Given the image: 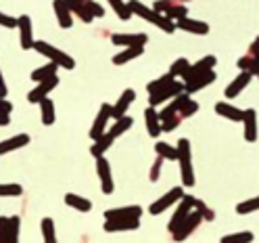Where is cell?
I'll return each instance as SVG.
<instances>
[{"label": "cell", "mask_w": 259, "mask_h": 243, "mask_svg": "<svg viewBox=\"0 0 259 243\" xmlns=\"http://www.w3.org/2000/svg\"><path fill=\"white\" fill-rule=\"evenodd\" d=\"M215 113L222 118H226V120H232V122H242V118H245V111L230 105V103H226V101L215 105Z\"/></svg>", "instance_id": "cell-25"}, {"label": "cell", "mask_w": 259, "mask_h": 243, "mask_svg": "<svg viewBox=\"0 0 259 243\" xmlns=\"http://www.w3.org/2000/svg\"><path fill=\"white\" fill-rule=\"evenodd\" d=\"M84 5L88 7V11L94 15V17H99V19H101V17H105V9H103L99 3H94V0H86Z\"/></svg>", "instance_id": "cell-48"}, {"label": "cell", "mask_w": 259, "mask_h": 243, "mask_svg": "<svg viewBox=\"0 0 259 243\" xmlns=\"http://www.w3.org/2000/svg\"><path fill=\"white\" fill-rule=\"evenodd\" d=\"M259 210V197H251V199H247V201H242V203H238L236 205V214H251V212H257Z\"/></svg>", "instance_id": "cell-43"}, {"label": "cell", "mask_w": 259, "mask_h": 243, "mask_svg": "<svg viewBox=\"0 0 259 243\" xmlns=\"http://www.w3.org/2000/svg\"><path fill=\"white\" fill-rule=\"evenodd\" d=\"M111 42L115 46H147L149 36L147 34H113Z\"/></svg>", "instance_id": "cell-19"}, {"label": "cell", "mask_w": 259, "mask_h": 243, "mask_svg": "<svg viewBox=\"0 0 259 243\" xmlns=\"http://www.w3.org/2000/svg\"><path fill=\"white\" fill-rule=\"evenodd\" d=\"M127 7H130V11H132V15H138L140 19H144V21H149V23L157 25L159 29H163L165 34H174V31H176V23H174L171 19H167L163 13H159L157 9L142 5L140 0H130Z\"/></svg>", "instance_id": "cell-1"}, {"label": "cell", "mask_w": 259, "mask_h": 243, "mask_svg": "<svg viewBox=\"0 0 259 243\" xmlns=\"http://www.w3.org/2000/svg\"><path fill=\"white\" fill-rule=\"evenodd\" d=\"M144 210L140 205H123V207H111L105 212V220L111 218H140Z\"/></svg>", "instance_id": "cell-20"}, {"label": "cell", "mask_w": 259, "mask_h": 243, "mask_svg": "<svg viewBox=\"0 0 259 243\" xmlns=\"http://www.w3.org/2000/svg\"><path fill=\"white\" fill-rule=\"evenodd\" d=\"M155 151H157V155H161L163 159H169V161L178 159V147H171V145H167V143H157Z\"/></svg>", "instance_id": "cell-37"}, {"label": "cell", "mask_w": 259, "mask_h": 243, "mask_svg": "<svg viewBox=\"0 0 259 243\" xmlns=\"http://www.w3.org/2000/svg\"><path fill=\"white\" fill-rule=\"evenodd\" d=\"M34 51H38V53L44 55L46 59H51L53 63H57L59 67H65V70H73V67H75L73 57H69L67 53L59 51L57 46L48 44V42H44V40H36V42H34Z\"/></svg>", "instance_id": "cell-3"}, {"label": "cell", "mask_w": 259, "mask_h": 243, "mask_svg": "<svg viewBox=\"0 0 259 243\" xmlns=\"http://www.w3.org/2000/svg\"><path fill=\"white\" fill-rule=\"evenodd\" d=\"M115 138H117V136L113 134L111 130H105V134H103V136H99V138L94 141V145L90 147V153H92L94 157H101V155H105V153H107V149L111 147L113 141H115Z\"/></svg>", "instance_id": "cell-26"}, {"label": "cell", "mask_w": 259, "mask_h": 243, "mask_svg": "<svg viewBox=\"0 0 259 243\" xmlns=\"http://www.w3.org/2000/svg\"><path fill=\"white\" fill-rule=\"evenodd\" d=\"M134 99H136V92H134L132 88H125V90L121 92V96H119V101H117L115 105H111V118H113V120L123 118L125 113H127V109H130V105L134 103Z\"/></svg>", "instance_id": "cell-17"}, {"label": "cell", "mask_w": 259, "mask_h": 243, "mask_svg": "<svg viewBox=\"0 0 259 243\" xmlns=\"http://www.w3.org/2000/svg\"><path fill=\"white\" fill-rule=\"evenodd\" d=\"M188 67H190V61H188V59H184V57H180V59H176V61L171 63L169 74H171V76H176V78H184V74L188 72Z\"/></svg>", "instance_id": "cell-39"}, {"label": "cell", "mask_w": 259, "mask_h": 243, "mask_svg": "<svg viewBox=\"0 0 259 243\" xmlns=\"http://www.w3.org/2000/svg\"><path fill=\"white\" fill-rule=\"evenodd\" d=\"M140 226V218H111L105 220L103 229L107 233H125V231H136Z\"/></svg>", "instance_id": "cell-13"}, {"label": "cell", "mask_w": 259, "mask_h": 243, "mask_svg": "<svg viewBox=\"0 0 259 243\" xmlns=\"http://www.w3.org/2000/svg\"><path fill=\"white\" fill-rule=\"evenodd\" d=\"M29 145V134H15L7 141H0V155H7L11 151H17L21 147Z\"/></svg>", "instance_id": "cell-23"}, {"label": "cell", "mask_w": 259, "mask_h": 243, "mask_svg": "<svg viewBox=\"0 0 259 243\" xmlns=\"http://www.w3.org/2000/svg\"><path fill=\"white\" fill-rule=\"evenodd\" d=\"M194 210H199L201 216H203V220H207V222H213V220H215V210L209 207L205 201H201V199H197V197H194Z\"/></svg>", "instance_id": "cell-40"}, {"label": "cell", "mask_w": 259, "mask_h": 243, "mask_svg": "<svg viewBox=\"0 0 259 243\" xmlns=\"http://www.w3.org/2000/svg\"><path fill=\"white\" fill-rule=\"evenodd\" d=\"M197 111H199V103H197V101H192V99H188V101H186V105H184V107H182V111H180V116L186 120V118H192Z\"/></svg>", "instance_id": "cell-46"}, {"label": "cell", "mask_w": 259, "mask_h": 243, "mask_svg": "<svg viewBox=\"0 0 259 243\" xmlns=\"http://www.w3.org/2000/svg\"><path fill=\"white\" fill-rule=\"evenodd\" d=\"M242 124H245V141L247 143H255L257 141V111L255 109H247L245 118H242Z\"/></svg>", "instance_id": "cell-24"}, {"label": "cell", "mask_w": 259, "mask_h": 243, "mask_svg": "<svg viewBox=\"0 0 259 243\" xmlns=\"http://www.w3.org/2000/svg\"><path fill=\"white\" fill-rule=\"evenodd\" d=\"M215 63H218V59H215L213 55L203 57L199 63H190V67H188V72L184 74L182 82H184V84H186V82H192V80H197L199 76H203V74H207V72H211V70L215 67Z\"/></svg>", "instance_id": "cell-9"}, {"label": "cell", "mask_w": 259, "mask_h": 243, "mask_svg": "<svg viewBox=\"0 0 259 243\" xmlns=\"http://www.w3.org/2000/svg\"><path fill=\"white\" fill-rule=\"evenodd\" d=\"M11 111H13V103L7 101L5 96H0V113H9L11 116Z\"/></svg>", "instance_id": "cell-50"}, {"label": "cell", "mask_w": 259, "mask_h": 243, "mask_svg": "<svg viewBox=\"0 0 259 243\" xmlns=\"http://www.w3.org/2000/svg\"><path fill=\"white\" fill-rule=\"evenodd\" d=\"M178 161H180V174H182L184 187H192L194 185V170H192V149H190L188 138L178 141Z\"/></svg>", "instance_id": "cell-2"}, {"label": "cell", "mask_w": 259, "mask_h": 243, "mask_svg": "<svg viewBox=\"0 0 259 243\" xmlns=\"http://www.w3.org/2000/svg\"><path fill=\"white\" fill-rule=\"evenodd\" d=\"M176 80V76H171V74H165V76H161V78H157L155 82H149L147 84V90H149V94L151 92H157V90H161L163 86H167V84H171Z\"/></svg>", "instance_id": "cell-42"}, {"label": "cell", "mask_w": 259, "mask_h": 243, "mask_svg": "<svg viewBox=\"0 0 259 243\" xmlns=\"http://www.w3.org/2000/svg\"><path fill=\"white\" fill-rule=\"evenodd\" d=\"M38 105H40V113H42V124L53 126L55 124V103L48 99V96H44Z\"/></svg>", "instance_id": "cell-32"}, {"label": "cell", "mask_w": 259, "mask_h": 243, "mask_svg": "<svg viewBox=\"0 0 259 243\" xmlns=\"http://www.w3.org/2000/svg\"><path fill=\"white\" fill-rule=\"evenodd\" d=\"M144 122H147V130L153 138H157L161 134V120H159V113L155 111V107H147L144 109Z\"/></svg>", "instance_id": "cell-27"}, {"label": "cell", "mask_w": 259, "mask_h": 243, "mask_svg": "<svg viewBox=\"0 0 259 243\" xmlns=\"http://www.w3.org/2000/svg\"><path fill=\"white\" fill-rule=\"evenodd\" d=\"M69 7V11L75 15V17H79V21H84V23H90L94 19V15L88 11V7L84 3H77V0H65Z\"/></svg>", "instance_id": "cell-31"}, {"label": "cell", "mask_w": 259, "mask_h": 243, "mask_svg": "<svg viewBox=\"0 0 259 243\" xmlns=\"http://www.w3.org/2000/svg\"><path fill=\"white\" fill-rule=\"evenodd\" d=\"M96 174L101 178V185H103V193L105 195H113L115 191V183H113V172H111V164L105 155L96 157Z\"/></svg>", "instance_id": "cell-8"}, {"label": "cell", "mask_w": 259, "mask_h": 243, "mask_svg": "<svg viewBox=\"0 0 259 243\" xmlns=\"http://www.w3.org/2000/svg\"><path fill=\"white\" fill-rule=\"evenodd\" d=\"M236 65H238V70H245V72L257 76L259 74V53H247V55H242L238 59Z\"/></svg>", "instance_id": "cell-30"}, {"label": "cell", "mask_w": 259, "mask_h": 243, "mask_svg": "<svg viewBox=\"0 0 259 243\" xmlns=\"http://www.w3.org/2000/svg\"><path fill=\"white\" fill-rule=\"evenodd\" d=\"M57 70H59V65L51 61V63H46V65H42V67H38V70L31 72V80H34V82H42V80L55 76Z\"/></svg>", "instance_id": "cell-33"}, {"label": "cell", "mask_w": 259, "mask_h": 243, "mask_svg": "<svg viewBox=\"0 0 259 243\" xmlns=\"http://www.w3.org/2000/svg\"><path fill=\"white\" fill-rule=\"evenodd\" d=\"M194 210V197L192 195H184L182 199H180V205L176 207V212H174V216H171V220H169V224H167V229L174 233L176 229H178V224H180L190 212Z\"/></svg>", "instance_id": "cell-12"}, {"label": "cell", "mask_w": 259, "mask_h": 243, "mask_svg": "<svg viewBox=\"0 0 259 243\" xmlns=\"http://www.w3.org/2000/svg\"><path fill=\"white\" fill-rule=\"evenodd\" d=\"M255 237H253L251 231H240V233H232V235L222 237V243H249Z\"/></svg>", "instance_id": "cell-38"}, {"label": "cell", "mask_w": 259, "mask_h": 243, "mask_svg": "<svg viewBox=\"0 0 259 243\" xmlns=\"http://www.w3.org/2000/svg\"><path fill=\"white\" fill-rule=\"evenodd\" d=\"M65 203H67L69 207H73V210H77L79 214H86L92 210V201L86 199V197L75 195V193H67V195H65Z\"/></svg>", "instance_id": "cell-29"}, {"label": "cell", "mask_w": 259, "mask_h": 243, "mask_svg": "<svg viewBox=\"0 0 259 243\" xmlns=\"http://www.w3.org/2000/svg\"><path fill=\"white\" fill-rule=\"evenodd\" d=\"M184 197V189L182 187H174V189H169L163 197H159L151 207H149V214H153V216H159V214H163L167 207H171L174 203H178Z\"/></svg>", "instance_id": "cell-7"}, {"label": "cell", "mask_w": 259, "mask_h": 243, "mask_svg": "<svg viewBox=\"0 0 259 243\" xmlns=\"http://www.w3.org/2000/svg\"><path fill=\"white\" fill-rule=\"evenodd\" d=\"M176 29H184V31H188V34H197V36H205V34H209V25H207L205 21L190 19L188 15L176 21Z\"/></svg>", "instance_id": "cell-18"}, {"label": "cell", "mask_w": 259, "mask_h": 243, "mask_svg": "<svg viewBox=\"0 0 259 243\" xmlns=\"http://www.w3.org/2000/svg\"><path fill=\"white\" fill-rule=\"evenodd\" d=\"M153 9H157L159 13H163L167 19H171L174 23L178 19H182L188 15V9L184 3H180V0H157V3L153 5Z\"/></svg>", "instance_id": "cell-5"}, {"label": "cell", "mask_w": 259, "mask_h": 243, "mask_svg": "<svg viewBox=\"0 0 259 243\" xmlns=\"http://www.w3.org/2000/svg\"><path fill=\"white\" fill-rule=\"evenodd\" d=\"M144 53V46H125L119 55L113 57V65H125L132 59H138Z\"/></svg>", "instance_id": "cell-28"}, {"label": "cell", "mask_w": 259, "mask_h": 243, "mask_svg": "<svg viewBox=\"0 0 259 243\" xmlns=\"http://www.w3.org/2000/svg\"><path fill=\"white\" fill-rule=\"evenodd\" d=\"M42 239L46 243H55L57 241V233H55V220L53 218H42Z\"/></svg>", "instance_id": "cell-35"}, {"label": "cell", "mask_w": 259, "mask_h": 243, "mask_svg": "<svg viewBox=\"0 0 259 243\" xmlns=\"http://www.w3.org/2000/svg\"><path fill=\"white\" fill-rule=\"evenodd\" d=\"M182 116L178 113V116H174V118H169V120H165V122H161V132H171V130H176L178 126L182 124Z\"/></svg>", "instance_id": "cell-44"}, {"label": "cell", "mask_w": 259, "mask_h": 243, "mask_svg": "<svg viewBox=\"0 0 259 243\" xmlns=\"http://www.w3.org/2000/svg\"><path fill=\"white\" fill-rule=\"evenodd\" d=\"M11 124V116L9 113H0V126H9Z\"/></svg>", "instance_id": "cell-52"}, {"label": "cell", "mask_w": 259, "mask_h": 243, "mask_svg": "<svg viewBox=\"0 0 259 243\" xmlns=\"http://www.w3.org/2000/svg\"><path fill=\"white\" fill-rule=\"evenodd\" d=\"M190 99V94L184 90V92H180V94H176L171 101H167V105L161 109V111H157L159 113V120L161 122H165V120H169V118H174V116H178V113L182 111V107L186 105V101Z\"/></svg>", "instance_id": "cell-11"}, {"label": "cell", "mask_w": 259, "mask_h": 243, "mask_svg": "<svg viewBox=\"0 0 259 243\" xmlns=\"http://www.w3.org/2000/svg\"><path fill=\"white\" fill-rule=\"evenodd\" d=\"M251 80H253V74H249V72H245V70H240V74L232 80V82L226 86V90H224V94L228 96V99H236V96L245 90L249 84H251Z\"/></svg>", "instance_id": "cell-16"}, {"label": "cell", "mask_w": 259, "mask_h": 243, "mask_svg": "<svg viewBox=\"0 0 259 243\" xmlns=\"http://www.w3.org/2000/svg\"><path fill=\"white\" fill-rule=\"evenodd\" d=\"M163 157L161 155H157L155 157V161H153V168H151V174H149V178H151V183H157L159 181V176H161V168H163Z\"/></svg>", "instance_id": "cell-45"}, {"label": "cell", "mask_w": 259, "mask_h": 243, "mask_svg": "<svg viewBox=\"0 0 259 243\" xmlns=\"http://www.w3.org/2000/svg\"><path fill=\"white\" fill-rule=\"evenodd\" d=\"M57 86H59V78H57V74H55V76H51V78L42 80V82H38V86H36L34 90H29V92H27V101H29V103H40L44 96H48Z\"/></svg>", "instance_id": "cell-10"}, {"label": "cell", "mask_w": 259, "mask_h": 243, "mask_svg": "<svg viewBox=\"0 0 259 243\" xmlns=\"http://www.w3.org/2000/svg\"><path fill=\"white\" fill-rule=\"evenodd\" d=\"M23 195V187L17 183H0V197H19Z\"/></svg>", "instance_id": "cell-36"}, {"label": "cell", "mask_w": 259, "mask_h": 243, "mask_svg": "<svg viewBox=\"0 0 259 243\" xmlns=\"http://www.w3.org/2000/svg\"><path fill=\"white\" fill-rule=\"evenodd\" d=\"M218 80V76H215V72L211 70V72H207V74H203V76H199L197 80H192V82H186L184 84V90L188 92V94H194V92H199V90H203L205 86H209V84H213Z\"/></svg>", "instance_id": "cell-22"}, {"label": "cell", "mask_w": 259, "mask_h": 243, "mask_svg": "<svg viewBox=\"0 0 259 243\" xmlns=\"http://www.w3.org/2000/svg\"><path fill=\"white\" fill-rule=\"evenodd\" d=\"M203 222V216H201V212L199 210H192V212L178 224V229L171 233V237H174V241H184V239H188L194 231H197V226Z\"/></svg>", "instance_id": "cell-4"}, {"label": "cell", "mask_w": 259, "mask_h": 243, "mask_svg": "<svg viewBox=\"0 0 259 243\" xmlns=\"http://www.w3.org/2000/svg\"><path fill=\"white\" fill-rule=\"evenodd\" d=\"M257 78H259V74H257Z\"/></svg>", "instance_id": "cell-54"}, {"label": "cell", "mask_w": 259, "mask_h": 243, "mask_svg": "<svg viewBox=\"0 0 259 243\" xmlns=\"http://www.w3.org/2000/svg\"><path fill=\"white\" fill-rule=\"evenodd\" d=\"M109 120H111V105H109V103H103L101 109H99V113H96V120H94V124H92V130H90V138H92V141H96L99 136L105 134Z\"/></svg>", "instance_id": "cell-14"}, {"label": "cell", "mask_w": 259, "mask_h": 243, "mask_svg": "<svg viewBox=\"0 0 259 243\" xmlns=\"http://www.w3.org/2000/svg\"><path fill=\"white\" fill-rule=\"evenodd\" d=\"M17 29H19V38H21V48L23 51H29L34 48V29H31V19L29 15H21L17 17Z\"/></svg>", "instance_id": "cell-15"}, {"label": "cell", "mask_w": 259, "mask_h": 243, "mask_svg": "<svg viewBox=\"0 0 259 243\" xmlns=\"http://www.w3.org/2000/svg\"><path fill=\"white\" fill-rule=\"evenodd\" d=\"M9 94V88L5 84V80H3V72H0V96H7Z\"/></svg>", "instance_id": "cell-51"}, {"label": "cell", "mask_w": 259, "mask_h": 243, "mask_svg": "<svg viewBox=\"0 0 259 243\" xmlns=\"http://www.w3.org/2000/svg\"><path fill=\"white\" fill-rule=\"evenodd\" d=\"M0 243H9V216H0Z\"/></svg>", "instance_id": "cell-47"}, {"label": "cell", "mask_w": 259, "mask_h": 243, "mask_svg": "<svg viewBox=\"0 0 259 243\" xmlns=\"http://www.w3.org/2000/svg\"><path fill=\"white\" fill-rule=\"evenodd\" d=\"M53 9H55V15H57V21L63 29H69L73 25V13L69 11L67 3L65 0H55L53 3Z\"/></svg>", "instance_id": "cell-21"}, {"label": "cell", "mask_w": 259, "mask_h": 243, "mask_svg": "<svg viewBox=\"0 0 259 243\" xmlns=\"http://www.w3.org/2000/svg\"><path fill=\"white\" fill-rule=\"evenodd\" d=\"M107 3L111 5L113 13H115V15H117V17L121 19V21H127L130 17H132V11H130L127 3H123V0H107Z\"/></svg>", "instance_id": "cell-34"}, {"label": "cell", "mask_w": 259, "mask_h": 243, "mask_svg": "<svg viewBox=\"0 0 259 243\" xmlns=\"http://www.w3.org/2000/svg\"><path fill=\"white\" fill-rule=\"evenodd\" d=\"M180 92H184V82H180V80H174L171 84L163 86L161 90L151 92L149 103H151V107H159V105H163V103L171 101L174 96H176V94H180Z\"/></svg>", "instance_id": "cell-6"}, {"label": "cell", "mask_w": 259, "mask_h": 243, "mask_svg": "<svg viewBox=\"0 0 259 243\" xmlns=\"http://www.w3.org/2000/svg\"><path fill=\"white\" fill-rule=\"evenodd\" d=\"M247 53H259V36L253 40V44L249 46V51H247Z\"/></svg>", "instance_id": "cell-53"}, {"label": "cell", "mask_w": 259, "mask_h": 243, "mask_svg": "<svg viewBox=\"0 0 259 243\" xmlns=\"http://www.w3.org/2000/svg\"><path fill=\"white\" fill-rule=\"evenodd\" d=\"M19 229H21V218L19 216H11L9 218V243H17L19 241Z\"/></svg>", "instance_id": "cell-41"}, {"label": "cell", "mask_w": 259, "mask_h": 243, "mask_svg": "<svg viewBox=\"0 0 259 243\" xmlns=\"http://www.w3.org/2000/svg\"><path fill=\"white\" fill-rule=\"evenodd\" d=\"M0 25H3V27H17V19L0 11Z\"/></svg>", "instance_id": "cell-49"}]
</instances>
